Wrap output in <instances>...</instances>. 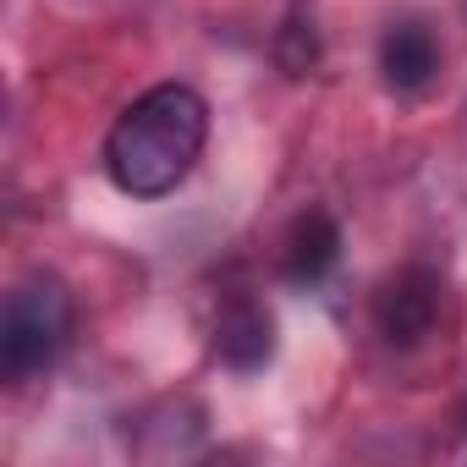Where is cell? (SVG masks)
<instances>
[{
    "instance_id": "obj_5",
    "label": "cell",
    "mask_w": 467,
    "mask_h": 467,
    "mask_svg": "<svg viewBox=\"0 0 467 467\" xmlns=\"http://www.w3.org/2000/svg\"><path fill=\"white\" fill-rule=\"evenodd\" d=\"M434 314H440V281L429 270H401V275L385 281V292H379V330L390 341H401V347L423 341Z\"/></svg>"
},
{
    "instance_id": "obj_4",
    "label": "cell",
    "mask_w": 467,
    "mask_h": 467,
    "mask_svg": "<svg viewBox=\"0 0 467 467\" xmlns=\"http://www.w3.org/2000/svg\"><path fill=\"white\" fill-rule=\"evenodd\" d=\"M434 72H440V39H434V28L418 23V17L390 23L385 39H379V78H385V88L390 94H423L434 83Z\"/></svg>"
},
{
    "instance_id": "obj_6",
    "label": "cell",
    "mask_w": 467,
    "mask_h": 467,
    "mask_svg": "<svg viewBox=\"0 0 467 467\" xmlns=\"http://www.w3.org/2000/svg\"><path fill=\"white\" fill-rule=\"evenodd\" d=\"M336 259H341V225L325 209H308L292 225V237H286V259H281L286 265V281L314 286V281H325L336 270Z\"/></svg>"
},
{
    "instance_id": "obj_2",
    "label": "cell",
    "mask_w": 467,
    "mask_h": 467,
    "mask_svg": "<svg viewBox=\"0 0 467 467\" xmlns=\"http://www.w3.org/2000/svg\"><path fill=\"white\" fill-rule=\"evenodd\" d=\"M72 286L50 270L23 275L6 292V314H0V374L12 385L39 379L72 341Z\"/></svg>"
},
{
    "instance_id": "obj_1",
    "label": "cell",
    "mask_w": 467,
    "mask_h": 467,
    "mask_svg": "<svg viewBox=\"0 0 467 467\" xmlns=\"http://www.w3.org/2000/svg\"><path fill=\"white\" fill-rule=\"evenodd\" d=\"M203 143H209L203 94L187 83H154L116 116L105 138V171L132 198H165L192 176Z\"/></svg>"
},
{
    "instance_id": "obj_3",
    "label": "cell",
    "mask_w": 467,
    "mask_h": 467,
    "mask_svg": "<svg viewBox=\"0 0 467 467\" xmlns=\"http://www.w3.org/2000/svg\"><path fill=\"white\" fill-rule=\"evenodd\" d=\"M214 358L225 368H237V374H254L275 358V319L259 297H231L220 314H214V336H209Z\"/></svg>"
}]
</instances>
